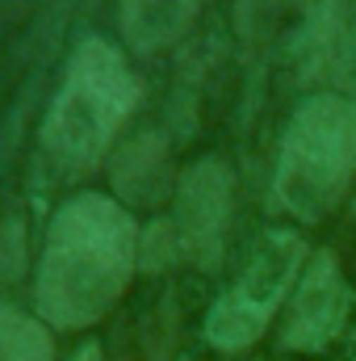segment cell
<instances>
[{
  "label": "cell",
  "instance_id": "obj_9",
  "mask_svg": "<svg viewBox=\"0 0 356 361\" xmlns=\"http://www.w3.org/2000/svg\"><path fill=\"white\" fill-rule=\"evenodd\" d=\"M0 361H55V341L46 324L0 307Z\"/></svg>",
  "mask_w": 356,
  "mask_h": 361
},
{
  "label": "cell",
  "instance_id": "obj_4",
  "mask_svg": "<svg viewBox=\"0 0 356 361\" xmlns=\"http://www.w3.org/2000/svg\"><path fill=\"white\" fill-rule=\"evenodd\" d=\"M306 261V240L293 231H272L265 244L256 248V257L248 261V269L239 273L222 298L210 307L205 315V341L222 353H243L248 345H256L268 332V324L276 319L293 277Z\"/></svg>",
  "mask_w": 356,
  "mask_h": 361
},
{
  "label": "cell",
  "instance_id": "obj_12",
  "mask_svg": "<svg viewBox=\"0 0 356 361\" xmlns=\"http://www.w3.org/2000/svg\"><path fill=\"white\" fill-rule=\"evenodd\" d=\"M76 361H101V349H96V345H84V349L76 353Z\"/></svg>",
  "mask_w": 356,
  "mask_h": 361
},
{
  "label": "cell",
  "instance_id": "obj_2",
  "mask_svg": "<svg viewBox=\"0 0 356 361\" xmlns=\"http://www.w3.org/2000/svg\"><path fill=\"white\" fill-rule=\"evenodd\" d=\"M139 101H143V85L130 72L126 55L105 38H84L42 122L46 156L72 173L96 169L109 156L117 130L139 109Z\"/></svg>",
  "mask_w": 356,
  "mask_h": 361
},
{
  "label": "cell",
  "instance_id": "obj_5",
  "mask_svg": "<svg viewBox=\"0 0 356 361\" xmlns=\"http://www.w3.org/2000/svg\"><path fill=\"white\" fill-rule=\"evenodd\" d=\"M231 206H235V177L218 156H205L184 169L177 185V223H172L180 261H189L193 269H214L222 261Z\"/></svg>",
  "mask_w": 356,
  "mask_h": 361
},
{
  "label": "cell",
  "instance_id": "obj_6",
  "mask_svg": "<svg viewBox=\"0 0 356 361\" xmlns=\"http://www.w3.org/2000/svg\"><path fill=\"white\" fill-rule=\"evenodd\" d=\"M344 319H348V281L331 252H319L298 281L281 341L293 353H319L323 345H331L340 336Z\"/></svg>",
  "mask_w": 356,
  "mask_h": 361
},
{
  "label": "cell",
  "instance_id": "obj_10",
  "mask_svg": "<svg viewBox=\"0 0 356 361\" xmlns=\"http://www.w3.org/2000/svg\"><path fill=\"white\" fill-rule=\"evenodd\" d=\"M302 0H239L235 8V21H239V34L248 42H265L276 34V25L285 21V13H293Z\"/></svg>",
  "mask_w": 356,
  "mask_h": 361
},
{
  "label": "cell",
  "instance_id": "obj_11",
  "mask_svg": "<svg viewBox=\"0 0 356 361\" xmlns=\"http://www.w3.org/2000/svg\"><path fill=\"white\" fill-rule=\"evenodd\" d=\"M25 265V227L21 219L0 223V286H8Z\"/></svg>",
  "mask_w": 356,
  "mask_h": 361
},
{
  "label": "cell",
  "instance_id": "obj_3",
  "mask_svg": "<svg viewBox=\"0 0 356 361\" xmlns=\"http://www.w3.org/2000/svg\"><path fill=\"white\" fill-rule=\"evenodd\" d=\"M356 177V101L352 97H310L285 126L276 156V202L302 219H327Z\"/></svg>",
  "mask_w": 356,
  "mask_h": 361
},
{
  "label": "cell",
  "instance_id": "obj_7",
  "mask_svg": "<svg viewBox=\"0 0 356 361\" xmlns=\"http://www.w3.org/2000/svg\"><path fill=\"white\" fill-rule=\"evenodd\" d=\"M172 185H180L172 173V152L160 135H139L130 139L117 160H113V189L117 197H126L130 206H160L168 202Z\"/></svg>",
  "mask_w": 356,
  "mask_h": 361
},
{
  "label": "cell",
  "instance_id": "obj_8",
  "mask_svg": "<svg viewBox=\"0 0 356 361\" xmlns=\"http://www.w3.org/2000/svg\"><path fill=\"white\" fill-rule=\"evenodd\" d=\"M205 0H122V34L134 51H164L189 34Z\"/></svg>",
  "mask_w": 356,
  "mask_h": 361
},
{
  "label": "cell",
  "instance_id": "obj_1",
  "mask_svg": "<svg viewBox=\"0 0 356 361\" xmlns=\"http://www.w3.org/2000/svg\"><path fill=\"white\" fill-rule=\"evenodd\" d=\"M134 265H139V227L122 202L105 193H80L63 202L59 214L51 219L34 286L42 324L76 332L105 319L122 302Z\"/></svg>",
  "mask_w": 356,
  "mask_h": 361
}]
</instances>
